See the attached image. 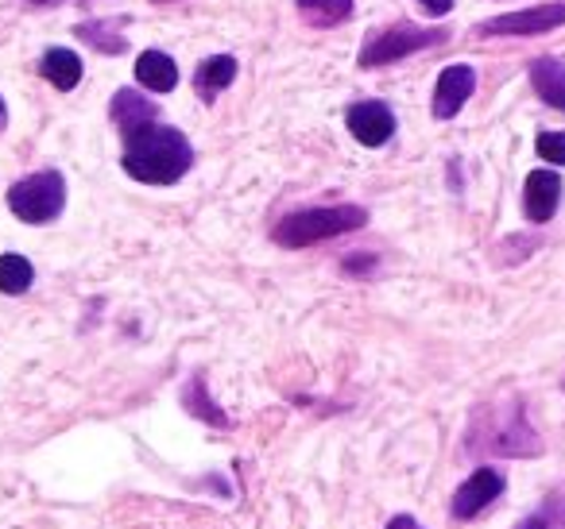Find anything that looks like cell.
<instances>
[{"label":"cell","mask_w":565,"mask_h":529,"mask_svg":"<svg viewBox=\"0 0 565 529\" xmlns=\"http://www.w3.org/2000/svg\"><path fill=\"white\" fill-rule=\"evenodd\" d=\"M66 205V182L58 171H40L20 179L9 190V209L17 213L24 225H47L63 213Z\"/></svg>","instance_id":"277c9868"},{"label":"cell","mask_w":565,"mask_h":529,"mask_svg":"<svg viewBox=\"0 0 565 529\" xmlns=\"http://www.w3.org/2000/svg\"><path fill=\"white\" fill-rule=\"evenodd\" d=\"M136 82H140L143 89H151V94H171V89L179 86V66H174V58L163 55V51H143V55L136 58Z\"/></svg>","instance_id":"8fae6325"},{"label":"cell","mask_w":565,"mask_h":529,"mask_svg":"<svg viewBox=\"0 0 565 529\" xmlns=\"http://www.w3.org/2000/svg\"><path fill=\"white\" fill-rule=\"evenodd\" d=\"M472 89H477V74L469 66H446L438 74V86H434V117L454 120L461 105L472 97Z\"/></svg>","instance_id":"9c48e42d"},{"label":"cell","mask_w":565,"mask_h":529,"mask_svg":"<svg viewBox=\"0 0 565 529\" xmlns=\"http://www.w3.org/2000/svg\"><path fill=\"white\" fill-rule=\"evenodd\" d=\"M515 529H565V498H550L539 514L523 518Z\"/></svg>","instance_id":"ac0fdd59"},{"label":"cell","mask_w":565,"mask_h":529,"mask_svg":"<svg viewBox=\"0 0 565 529\" xmlns=\"http://www.w3.org/2000/svg\"><path fill=\"white\" fill-rule=\"evenodd\" d=\"M345 125H349V132L356 136V143H364V148H384L395 136V112L387 109L384 101H361L345 112Z\"/></svg>","instance_id":"52a82bcc"},{"label":"cell","mask_w":565,"mask_h":529,"mask_svg":"<svg viewBox=\"0 0 565 529\" xmlns=\"http://www.w3.org/2000/svg\"><path fill=\"white\" fill-rule=\"evenodd\" d=\"M186 402H190V406H198L194 413H202L205 421H225V418H221V413L213 410V406H210V402H205V398H202V382H194V390H190V395H186Z\"/></svg>","instance_id":"44dd1931"},{"label":"cell","mask_w":565,"mask_h":529,"mask_svg":"<svg viewBox=\"0 0 565 529\" xmlns=\"http://www.w3.org/2000/svg\"><path fill=\"white\" fill-rule=\"evenodd\" d=\"M299 12L315 28H338L353 12V0H299Z\"/></svg>","instance_id":"2e32d148"},{"label":"cell","mask_w":565,"mask_h":529,"mask_svg":"<svg viewBox=\"0 0 565 529\" xmlns=\"http://www.w3.org/2000/svg\"><path fill=\"white\" fill-rule=\"evenodd\" d=\"M236 78V58L233 55H213L205 58L202 66H198L194 74V86H198V97L202 101H213V97L221 94V89H228Z\"/></svg>","instance_id":"5bb4252c"},{"label":"cell","mask_w":565,"mask_h":529,"mask_svg":"<svg viewBox=\"0 0 565 529\" xmlns=\"http://www.w3.org/2000/svg\"><path fill=\"white\" fill-rule=\"evenodd\" d=\"M0 117H4V101H0Z\"/></svg>","instance_id":"d4e9b609"},{"label":"cell","mask_w":565,"mask_h":529,"mask_svg":"<svg viewBox=\"0 0 565 529\" xmlns=\"http://www.w3.org/2000/svg\"><path fill=\"white\" fill-rule=\"evenodd\" d=\"M40 71L55 89H74L82 82V58L66 47H51L47 55H43Z\"/></svg>","instance_id":"9a60e30c"},{"label":"cell","mask_w":565,"mask_h":529,"mask_svg":"<svg viewBox=\"0 0 565 529\" xmlns=\"http://www.w3.org/2000/svg\"><path fill=\"white\" fill-rule=\"evenodd\" d=\"M562 24H565V4H539V9L488 20V24H480V35H542Z\"/></svg>","instance_id":"8992f818"},{"label":"cell","mask_w":565,"mask_h":529,"mask_svg":"<svg viewBox=\"0 0 565 529\" xmlns=\"http://www.w3.org/2000/svg\"><path fill=\"white\" fill-rule=\"evenodd\" d=\"M32 4H55V0H32Z\"/></svg>","instance_id":"cb8c5ba5"},{"label":"cell","mask_w":565,"mask_h":529,"mask_svg":"<svg viewBox=\"0 0 565 529\" xmlns=\"http://www.w3.org/2000/svg\"><path fill=\"white\" fill-rule=\"evenodd\" d=\"M32 279H35V271L24 256H17V251L0 256V290H4V294H24V290L32 287Z\"/></svg>","instance_id":"e0dca14e"},{"label":"cell","mask_w":565,"mask_h":529,"mask_svg":"<svg viewBox=\"0 0 565 529\" xmlns=\"http://www.w3.org/2000/svg\"><path fill=\"white\" fill-rule=\"evenodd\" d=\"M503 487H508V479H503V472H495V467H480V472H472L454 495V518H461V521L477 518L488 503H495V498L503 495Z\"/></svg>","instance_id":"ba28073f"},{"label":"cell","mask_w":565,"mask_h":529,"mask_svg":"<svg viewBox=\"0 0 565 529\" xmlns=\"http://www.w3.org/2000/svg\"><path fill=\"white\" fill-rule=\"evenodd\" d=\"M369 225V213L361 205H326V209H302L282 217L275 225V244L282 248H310V244L333 240V236L356 233Z\"/></svg>","instance_id":"3957f363"},{"label":"cell","mask_w":565,"mask_h":529,"mask_svg":"<svg viewBox=\"0 0 565 529\" xmlns=\"http://www.w3.org/2000/svg\"><path fill=\"white\" fill-rule=\"evenodd\" d=\"M78 35L89 43H97V47H105V55H120V51H125V43H120L117 35H105L102 28H78Z\"/></svg>","instance_id":"ffe728a7"},{"label":"cell","mask_w":565,"mask_h":529,"mask_svg":"<svg viewBox=\"0 0 565 529\" xmlns=\"http://www.w3.org/2000/svg\"><path fill=\"white\" fill-rule=\"evenodd\" d=\"M534 151H539V159H546V163L565 166V132H542Z\"/></svg>","instance_id":"d6986e66"},{"label":"cell","mask_w":565,"mask_h":529,"mask_svg":"<svg viewBox=\"0 0 565 529\" xmlns=\"http://www.w3.org/2000/svg\"><path fill=\"white\" fill-rule=\"evenodd\" d=\"M557 202H562V174L554 171H531L523 182V209L534 225H546L557 213Z\"/></svg>","instance_id":"30bf717a"},{"label":"cell","mask_w":565,"mask_h":529,"mask_svg":"<svg viewBox=\"0 0 565 529\" xmlns=\"http://www.w3.org/2000/svg\"><path fill=\"white\" fill-rule=\"evenodd\" d=\"M387 529H423V526H418V521L411 518V514H399V518L387 521Z\"/></svg>","instance_id":"603a6c76"},{"label":"cell","mask_w":565,"mask_h":529,"mask_svg":"<svg viewBox=\"0 0 565 529\" xmlns=\"http://www.w3.org/2000/svg\"><path fill=\"white\" fill-rule=\"evenodd\" d=\"M434 43H446V32H441V28H415V24L384 28V32H372L369 40H364L361 66L364 71H372V66L399 63V58L434 47Z\"/></svg>","instance_id":"5b68a950"},{"label":"cell","mask_w":565,"mask_h":529,"mask_svg":"<svg viewBox=\"0 0 565 529\" xmlns=\"http://www.w3.org/2000/svg\"><path fill=\"white\" fill-rule=\"evenodd\" d=\"M109 112H113V125H117L125 136L156 120V105H151L148 97L136 94V89H120V94L113 97V109Z\"/></svg>","instance_id":"4fadbf2b"},{"label":"cell","mask_w":565,"mask_h":529,"mask_svg":"<svg viewBox=\"0 0 565 529\" xmlns=\"http://www.w3.org/2000/svg\"><path fill=\"white\" fill-rule=\"evenodd\" d=\"M531 86L542 101L565 112V63H557V58H534L531 63Z\"/></svg>","instance_id":"7c38bea8"},{"label":"cell","mask_w":565,"mask_h":529,"mask_svg":"<svg viewBox=\"0 0 565 529\" xmlns=\"http://www.w3.org/2000/svg\"><path fill=\"white\" fill-rule=\"evenodd\" d=\"M426 12H434V17H446L449 9H454V0H418Z\"/></svg>","instance_id":"7402d4cb"},{"label":"cell","mask_w":565,"mask_h":529,"mask_svg":"<svg viewBox=\"0 0 565 529\" xmlns=\"http://www.w3.org/2000/svg\"><path fill=\"white\" fill-rule=\"evenodd\" d=\"M125 171L132 174L136 182H148V186H174L182 174L194 163V148L190 140L171 125H151L136 128V132L125 136Z\"/></svg>","instance_id":"6da1fadb"},{"label":"cell","mask_w":565,"mask_h":529,"mask_svg":"<svg viewBox=\"0 0 565 529\" xmlns=\"http://www.w3.org/2000/svg\"><path fill=\"white\" fill-rule=\"evenodd\" d=\"M469 449L480 456H534L542 449L539 433L523 418V406H480L469 425Z\"/></svg>","instance_id":"7a4b0ae2"}]
</instances>
